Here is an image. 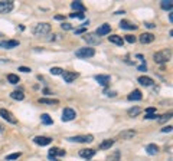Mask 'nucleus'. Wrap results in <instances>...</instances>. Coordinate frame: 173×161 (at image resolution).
<instances>
[{
    "label": "nucleus",
    "instance_id": "nucleus-1",
    "mask_svg": "<svg viewBox=\"0 0 173 161\" xmlns=\"http://www.w3.org/2000/svg\"><path fill=\"white\" fill-rule=\"evenodd\" d=\"M170 58H172V50H170V49H165V50H160V52L154 53V60H156V64H160V65L169 62Z\"/></svg>",
    "mask_w": 173,
    "mask_h": 161
},
{
    "label": "nucleus",
    "instance_id": "nucleus-2",
    "mask_svg": "<svg viewBox=\"0 0 173 161\" xmlns=\"http://www.w3.org/2000/svg\"><path fill=\"white\" fill-rule=\"evenodd\" d=\"M95 55V50L92 48H81L78 50H75V56L79 59H88V58H92Z\"/></svg>",
    "mask_w": 173,
    "mask_h": 161
},
{
    "label": "nucleus",
    "instance_id": "nucleus-3",
    "mask_svg": "<svg viewBox=\"0 0 173 161\" xmlns=\"http://www.w3.org/2000/svg\"><path fill=\"white\" fill-rule=\"evenodd\" d=\"M51 32V25L49 23H38L33 29V35L35 36H43V35Z\"/></svg>",
    "mask_w": 173,
    "mask_h": 161
},
{
    "label": "nucleus",
    "instance_id": "nucleus-4",
    "mask_svg": "<svg viewBox=\"0 0 173 161\" xmlns=\"http://www.w3.org/2000/svg\"><path fill=\"white\" fill-rule=\"evenodd\" d=\"M82 39L86 43H90V45H98V43H101V39L98 38L95 33H85L82 36Z\"/></svg>",
    "mask_w": 173,
    "mask_h": 161
},
{
    "label": "nucleus",
    "instance_id": "nucleus-5",
    "mask_svg": "<svg viewBox=\"0 0 173 161\" xmlns=\"http://www.w3.org/2000/svg\"><path fill=\"white\" fill-rule=\"evenodd\" d=\"M68 141H71V142H91V141H94V137H92V135H77V137L68 138Z\"/></svg>",
    "mask_w": 173,
    "mask_h": 161
},
{
    "label": "nucleus",
    "instance_id": "nucleus-6",
    "mask_svg": "<svg viewBox=\"0 0 173 161\" xmlns=\"http://www.w3.org/2000/svg\"><path fill=\"white\" fill-rule=\"evenodd\" d=\"M75 116H77V112L74 111V109L72 108H65L64 112H62V121L68 122V121L75 120Z\"/></svg>",
    "mask_w": 173,
    "mask_h": 161
},
{
    "label": "nucleus",
    "instance_id": "nucleus-7",
    "mask_svg": "<svg viewBox=\"0 0 173 161\" xmlns=\"http://www.w3.org/2000/svg\"><path fill=\"white\" fill-rule=\"evenodd\" d=\"M0 116H2L3 120H6L7 122H10V124L17 122V120L15 118V115H13L10 111H7V109H0Z\"/></svg>",
    "mask_w": 173,
    "mask_h": 161
},
{
    "label": "nucleus",
    "instance_id": "nucleus-8",
    "mask_svg": "<svg viewBox=\"0 0 173 161\" xmlns=\"http://www.w3.org/2000/svg\"><path fill=\"white\" fill-rule=\"evenodd\" d=\"M62 78H64L65 82L68 83H71L74 82L77 78H78V73H75V72H68V71H64L62 72Z\"/></svg>",
    "mask_w": 173,
    "mask_h": 161
},
{
    "label": "nucleus",
    "instance_id": "nucleus-9",
    "mask_svg": "<svg viewBox=\"0 0 173 161\" xmlns=\"http://www.w3.org/2000/svg\"><path fill=\"white\" fill-rule=\"evenodd\" d=\"M33 142L35 144H38V145L43 147V145H49L51 142H52V138H49V137H35L33 138Z\"/></svg>",
    "mask_w": 173,
    "mask_h": 161
},
{
    "label": "nucleus",
    "instance_id": "nucleus-10",
    "mask_svg": "<svg viewBox=\"0 0 173 161\" xmlns=\"http://www.w3.org/2000/svg\"><path fill=\"white\" fill-rule=\"evenodd\" d=\"M13 10V2H0V13H9Z\"/></svg>",
    "mask_w": 173,
    "mask_h": 161
},
{
    "label": "nucleus",
    "instance_id": "nucleus-11",
    "mask_svg": "<svg viewBox=\"0 0 173 161\" xmlns=\"http://www.w3.org/2000/svg\"><path fill=\"white\" fill-rule=\"evenodd\" d=\"M110 30H111V26H110V25H107V23H104L102 26H100V27L97 29L95 35H97L98 38H100V36H104V35H108V33H110Z\"/></svg>",
    "mask_w": 173,
    "mask_h": 161
},
{
    "label": "nucleus",
    "instance_id": "nucleus-12",
    "mask_svg": "<svg viewBox=\"0 0 173 161\" xmlns=\"http://www.w3.org/2000/svg\"><path fill=\"white\" fill-rule=\"evenodd\" d=\"M139 40L143 43V45H147V43H151V42L154 40V35L153 33H143L140 35Z\"/></svg>",
    "mask_w": 173,
    "mask_h": 161
},
{
    "label": "nucleus",
    "instance_id": "nucleus-13",
    "mask_svg": "<svg viewBox=\"0 0 173 161\" xmlns=\"http://www.w3.org/2000/svg\"><path fill=\"white\" fill-rule=\"evenodd\" d=\"M62 155H65L64 150H59V148H51V150H49V158L62 157Z\"/></svg>",
    "mask_w": 173,
    "mask_h": 161
},
{
    "label": "nucleus",
    "instance_id": "nucleus-14",
    "mask_svg": "<svg viewBox=\"0 0 173 161\" xmlns=\"http://www.w3.org/2000/svg\"><path fill=\"white\" fill-rule=\"evenodd\" d=\"M95 81H97L100 85L106 86V85H108V83H110V76L108 75H97V76H95Z\"/></svg>",
    "mask_w": 173,
    "mask_h": 161
},
{
    "label": "nucleus",
    "instance_id": "nucleus-15",
    "mask_svg": "<svg viewBox=\"0 0 173 161\" xmlns=\"http://www.w3.org/2000/svg\"><path fill=\"white\" fill-rule=\"evenodd\" d=\"M0 46L4 49H12V48H16V46H19V42L17 40H4L0 43Z\"/></svg>",
    "mask_w": 173,
    "mask_h": 161
},
{
    "label": "nucleus",
    "instance_id": "nucleus-16",
    "mask_svg": "<svg viewBox=\"0 0 173 161\" xmlns=\"http://www.w3.org/2000/svg\"><path fill=\"white\" fill-rule=\"evenodd\" d=\"M95 155V151L91 150V148H86V150H79V157L82 158H91Z\"/></svg>",
    "mask_w": 173,
    "mask_h": 161
},
{
    "label": "nucleus",
    "instance_id": "nucleus-17",
    "mask_svg": "<svg viewBox=\"0 0 173 161\" xmlns=\"http://www.w3.org/2000/svg\"><path fill=\"white\" fill-rule=\"evenodd\" d=\"M108 40L111 42V43L118 45V46H123V43H124L123 38H121V36H118V35H111V36H108Z\"/></svg>",
    "mask_w": 173,
    "mask_h": 161
},
{
    "label": "nucleus",
    "instance_id": "nucleus-18",
    "mask_svg": "<svg viewBox=\"0 0 173 161\" xmlns=\"http://www.w3.org/2000/svg\"><path fill=\"white\" fill-rule=\"evenodd\" d=\"M141 97H143V95H141V92H140L139 89H134L127 98H128V101H140V99H141Z\"/></svg>",
    "mask_w": 173,
    "mask_h": 161
},
{
    "label": "nucleus",
    "instance_id": "nucleus-19",
    "mask_svg": "<svg viewBox=\"0 0 173 161\" xmlns=\"http://www.w3.org/2000/svg\"><path fill=\"white\" fill-rule=\"evenodd\" d=\"M120 27H121V29H126V30H134V29H137V26H136V25H133L131 22H128V20H121Z\"/></svg>",
    "mask_w": 173,
    "mask_h": 161
},
{
    "label": "nucleus",
    "instance_id": "nucleus-20",
    "mask_svg": "<svg viewBox=\"0 0 173 161\" xmlns=\"http://www.w3.org/2000/svg\"><path fill=\"white\" fill-rule=\"evenodd\" d=\"M134 135H136L134 131H123L118 134V138L120 140H131Z\"/></svg>",
    "mask_w": 173,
    "mask_h": 161
},
{
    "label": "nucleus",
    "instance_id": "nucleus-21",
    "mask_svg": "<svg viewBox=\"0 0 173 161\" xmlns=\"http://www.w3.org/2000/svg\"><path fill=\"white\" fill-rule=\"evenodd\" d=\"M139 82L141 83V85H144V86H151L154 81L151 78H149V76H140V78H139Z\"/></svg>",
    "mask_w": 173,
    "mask_h": 161
},
{
    "label": "nucleus",
    "instance_id": "nucleus-22",
    "mask_svg": "<svg viewBox=\"0 0 173 161\" xmlns=\"http://www.w3.org/2000/svg\"><path fill=\"white\" fill-rule=\"evenodd\" d=\"M146 151L149 155H154V154L159 153V147L156 145V144H149V145L146 147Z\"/></svg>",
    "mask_w": 173,
    "mask_h": 161
},
{
    "label": "nucleus",
    "instance_id": "nucleus-23",
    "mask_svg": "<svg viewBox=\"0 0 173 161\" xmlns=\"http://www.w3.org/2000/svg\"><path fill=\"white\" fill-rule=\"evenodd\" d=\"M71 7L74 9V10H78L79 13L85 12V6H84L81 2H72V3H71Z\"/></svg>",
    "mask_w": 173,
    "mask_h": 161
},
{
    "label": "nucleus",
    "instance_id": "nucleus-24",
    "mask_svg": "<svg viewBox=\"0 0 173 161\" xmlns=\"http://www.w3.org/2000/svg\"><path fill=\"white\" fill-rule=\"evenodd\" d=\"M114 145V140H104V141L100 144V150H108L110 147Z\"/></svg>",
    "mask_w": 173,
    "mask_h": 161
},
{
    "label": "nucleus",
    "instance_id": "nucleus-25",
    "mask_svg": "<svg viewBox=\"0 0 173 161\" xmlns=\"http://www.w3.org/2000/svg\"><path fill=\"white\" fill-rule=\"evenodd\" d=\"M10 97L13 98V99H16V101H22L23 98H25V95H23L22 91H13L10 94Z\"/></svg>",
    "mask_w": 173,
    "mask_h": 161
},
{
    "label": "nucleus",
    "instance_id": "nucleus-26",
    "mask_svg": "<svg viewBox=\"0 0 173 161\" xmlns=\"http://www.w3.org/2000/svg\"><path fill=\"white\" fill-rule=\"evenodd\" d=\"M41 121L45 124V125H52V124H53L52 118H51L48 114H42V115H41Z\"/></svg>",
    "mask_w": 173,
    "mask_h": 161
},
{
    "label": "nucleus",
    "instance_id": "nucleus-27",
    "mask_svg": "<svg viewBox=\"0 0 173 161\" xmlns=\"http://www.w3.org/2000/svg\"><path fill=\"white\" fill-rule=\"evenodd\" d=\"M39 102H41V104H46V105H58L59 104L58 99H48V98H42V99H39Z\"/></svg>",
    "mask_w": 173,
    "mask_h": 161
},
{
    "label": "nucleus",
    "instance_id": "nucleus-28",
    "mask_svg": "<svg viewBox=\"0 0 173 161\" xmlns=\"http://www.w3.org/2000/svg\"><path fill=\"white\" fill-rule=\"evenodd\" d=\"M7 81L10 83H13V85H16V83H19L20 78L17 75H15V73H9V75H7Z\"/></svg>",
    "mask_w": 173,
    "mask_h": 161
},
{
    "label": "nucleus",
    "instance_id": "nucleus-29",
    "mask_svg": "<svg viewBox=\"0 0 173 161\" xmlns=\"http://www.w3.org/2000/svg\"><path fill=\"white\" fill-rule=\"evenodd\" d=\"M160 6H162V9H165V10H172L173 3L170 0H163L162 3H160Z\"/></svg>",
    "mask_w": 173,
    "mask_h": 161
},
{
    "label": "nucleus",
    "instance_id": "nucleus-30",
    "mask_svg": "<svg viewBox=\"0 0 173 161\" xmlns=\"http://www.w3.org/2000/svg\"><path fill=\"white\" fill-rule=\"evenodd\" d=\"M140 112H141V109H140V108H137V107H136V108L128 109V115H130V116H136V115H139Z\"/></svg>",
    "mask_w": 173,
    "mask_h": 161
},
{
    "label": "nucleus",
    "instance_id": "nucleus-31",
    "mask_svg": "<svg viewBox=\"0 0 173 161\" xmlns=\"http://www.w3.org/2000/svg\"><path fill=\"white\" fill-rule=\"evenodd\" d=\"M62 72H64V69H61V68H52L51 69L52 75H62Z\"/></svg>",
    "mask_w": 173,
    "mask_h": 161
},
{
    "label": "nucleus",
    "instance_id": "nucleus-32",
    "mask_svg": "<svg viewBox=\"0 0 173 161\" xmlns=\"http://www.w3.org/2000/svg\"><path fill=\"white\" fill-rule=\"evenodd\" d=\"M170 118H172V114H165V115H162L159 118V122H165V121L170 120Z\"/></svg>",
    "mask_w": 173,
    "mask_h": 161
},
{
    "label": "nucleus",
    "instance_id": "nucleus-33",
    "mask_svg": "<svg viewBox=\"0 0 173 161\" xmlns=\"http://www.w3.org/2000/svg\"><path fill=\"white\" fill-rule=\"evenodd\" d=\"M20 157V153H15V154H10V155H7V160H16V158Z\"/></svg>",
    "mask_w": 173,
    "mask_h": 161
},
{
    "label": "nucleus",
    "instance_id": "nucleus-34",
    "mask_svg": "<svg viewBox=\"0 0 173 161\" xmlns=\"http://www.w3.org/2000/svg\"><path fill=\"white\" fill-rule=\"evenodd\" d=\"M71 17H78V19H84V13H78V12H75V13H71Z\"/></svg>",
    "mask_w": 173,
    "mask_h": 161
},
{
    "label": "nucleus",
    "instance_id": "nucleus-35",
    "mask_svg": "<svg viewBox=\"0 0 173 161\" xmlns=\"http://www.w3.org/2000/svg\"><path fill=\"white\" fill-rule=\"evenodd\" d=\"M126 40H127L128 43H134V42H136V38L133 36V35H127V36H126Z\"/></svg>",
    "mask_w": 173,
    "mask_h": 161
},
{
    "label": "nucleus",
    "instance_id": "nucleus-36",
    "mask_svg": "<svg viewBox=\"0 0 173 161\" xmlns=\"http://www.w3.org/2000/svg\"><path fill=\"white\" fill-rule=\"evenodd\" d=\"M61 26H62V29H64V30H71L72 29V26L69 25V23H62Z\"/></svg>",
    "mask_w": 173,
    "mask_h": 161
},
{
    "label": "nucleus",
    "instance_id": "nucleus-37",
    "mask_svg": "<svg viewBox=\"0 0 173 161\" xmlns=\"http://www.w3.org/2000/svg\"><path fill=\"white\" fill-rule=\"evenodd\" d=\"M118 158H120V151H116L111 160H113V161H118Z\"/></svg>",
    "mask_w": 173,
    "mask_h": 161
},
{
    "label": "nucleus",
    "instance_id": "nucleus-38",
    "mask_svg": "<svg viewBox=\"0 0 173 161\" xmlns=\"http://www.w3.org/2000/svg\"><path fill=\"white\" fill-rule=\"evenodd\" d=\"M144 118H146V120H153V118H156V114H146Z\"/></svg>",
    "mask_w": 173,
    "mask_h": 161
},
{
    "label": "nucleus",
    "instance_id": "nucleus-39",
    "mask_svg": "<svg viewBox=\"0 0 173 161\" xmlns=\"http://www.w3.org/2000/svg\"><path fill=\"white\" fill-rule=\"evenodd\" d=\"M20 72H30V68H26V66H20L19 68Z\"/></svg>",
    "mask_w": 173,
    "mask_h": 161
},
{
    "label": "nucleus",
    "instance_id": "nucleus-40",
    "mask_svg": "<svg viewBox=\"0 0 173 161\" xmlns=\"http://www.w3.org/2000/svg\"><path fill=\"white\" fill-rule=\"evenodd\" d=\"M162 132H172V127H165V128H162Z\"/></svg>",
    "mask_w": 173,
    "mask_h": 161
},
{
    "label": "nucleus",
    "instance_id": "nucleus-41",
    "mask_svg": "<svg viewBox=\"0 0 173 161\" xmlns=\"http://www.w3.org/2000/svg\"><path fill=\"white\" fill-rule=\"evenodd\" d=\"M84 32H85V27H84V26H82V27H79V29H77V30H75V33H77V35L84 33Z\"/></svg>",
    "mask_w": 173,
    "mask_h": 161
},
{
    "label": "nucleus",
    "instance_id": "nucleus-42",
    "mask_svg": "<svg viewBox=\"0 0 173 161\" xmlns=\"http://www.w3.org/2000/svg\"><path fill=\"white\" fill-rule=\"evenodd\" d=\"M156 112V108H147L146 109V114H154Z\"/></svg>",
    "mask_w": 173,
    "mask_h": 161
},
{
    "label": "nucleus",
    "instance_id": "nucleus-43",
    "mask_svg": "<svg viewBox=\"0 0 173 161\" xmlns=\"http://www.w3.org/2000/svg\"><path fill=\"white\" fill-rule=\"evenodd\" d=\"M144 26L149 27V29H153V27H156V25H153V23H144Z\"/></svg>",
    "mask_w": 173,
    "mask_h": 161
},
{
    "label": "nucleus",
    "instance_id": "nucleus-44",
    "mask_svg": "<svg viewBox=\"0 0 173 161\" xmlns=\"http://www.w3.org/2000/svg\"><path fill=\"white\" fill-rule=\"evenodd\" d=\"M137 69H139V71H146V65H141V66H139Z\"/></svg>",
    "mask_w": 173,
    "mask_h": 161
},
{
    "label": "nucleus",
    "instance_id": "nucleus-45",
    "mask_svg": "<svg viewBox=\"0 0 173 161\" xmlns=\"http://www.w3.org/2000/svg\"><path fill=\"white\" fill-rule=\"evenodd\" d=\"M107 95H108V97H116V92L111 91V92H107Z\"/></svg>",
    "mask_w": 173,
    "mask_h": 161
},
{
    "label": "nucleus",
    "instance_id": "nucleus-46",
    "mask_svg": "<svg viewBox=\"0 0 173 161\" xmlns=\"http://www.w3.org/2000/svg\"><path fill=\"white\" fill-rule=\"evenodd\" d=\"M137 59H140L141 62H144V58H143V55H137Z\"/></svg>",
    "mask_w": 173,
    "mask_h": 161
},
{
    "label": "nucleus",
    "instance_id": "nucleus-47",
    "mask_svg": "<svg viewBox=\"0 0 173 161\" xmlns=\"http://www.w3.org/2000/svg\"><path fill=\"white\" fill-rule=\"evenodd\" d=\"M55 19H57V20H62V19H64V16H55Z\"/></svg>",
    "mask_w": 173,
    "mask_h": 161
},
{
    "label": "nucleus",
    "instance_id": "nucleus-48",
    "mask_svg": "<svg viewBox=\"0 0 173 161\" xmlns=\"http://www.w3.org/2000/svg\"><path fill=\"white\" fill-rule=\"evenodd\" d=\"M169 20H170V22H173V15H172V13L169 15Z\"/></svg>",
    "mask_w": 173,
    "mask_h": 161
},
{
    "label": "nucleus",
    "instance_id": "nucleus-49",
    "mask_svg": "<svg viewBox=\"0 0 173 161\" xmlns=\"http://www.w3.org/2000/svg\"><path fill=\"white\" fill-rule=\"evenodd\" d=\"M2 130H3V128H2V125H0V132H2Z\"/></svg>",
    "mask_w": 173,
    "mask_h": 161
}]
</instances>
